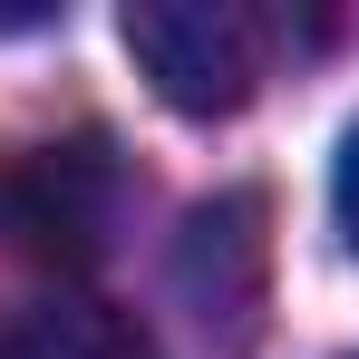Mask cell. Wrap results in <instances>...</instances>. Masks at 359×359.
Masks as SVG:
<instances>
[{
    "instance_id": "obj_1",
    "label": "cell",
    "mask_w": 359,
    "mask_h": 359,
    "mask_svg": "<svg viewBox=\"0 0 359 359\" xmlns=\"http://www.w3.org/2000/svg\"><path fill=\"white\" fill-rule=\"evenodd\" d=\"M117 214H126V165L97 126L49 136L0 165V243L39 272H88L117 233Z\"/></svg>"
},
{
    "instance_id": "obj_2",
    "label": "cell",
    "mask_w": 359,
    "mask_h": 359,
    "mask_svg": "<svg viewBox=\"0 0 359 359\" xmlns=\"http://www.w3.org/2000/svg\"><path fill=\"white\" fill-rule=\"evenodd\" d=\"M117 39L175 117H233L272 68V20L233 0H136Z\"/></svg>"
},
{
    "instance_id": "obj_3",
    "label": "cell",
    "mask_w": 359,
    "mask_h": 359,
    "mask_svg": "<svg viewBox=\"0 0 359 359\" xmlns=\"http://www.w3.org/2000/svg\"><path fill=\"white\" fill-rule=\"evenodd\" d=\"M262 262H272V233H262V194H214L184 214L175 243V292L194 301L204 330H224V350L252 340L262 320Z\"/></svg>"
},
{
    "instance_id": "obj_4",
    "label": "cell",
    "mask_w": 359,
    "mask_h": 359,
    "mask_svg": "<svg viewBox=\"0 0 359 359\" xmlns=\"http://www.w3.org/2000/svg\"><path fill=\"white\" fill-rule=\"evenodd\" d=\"M0 359H146V330L117 301L88 292H39L20 311H0Z\"/></svg>"
},
{
    "instance_id": "obj_5",
    "label": "cell",
    "mask_w": 359,
    "mask_h": 359,
    "mask_svg": "<svg viewBox=\"0 0 359 359\" xmlns=\"http://www.w3.org/2000/svg\"><path fill=\"white\" fill-rule=\"evenodd\" d=\"M330 214H340V233H350V252H359V126L340 136V165H330Z\"/></svg>"
}]
</instances>
